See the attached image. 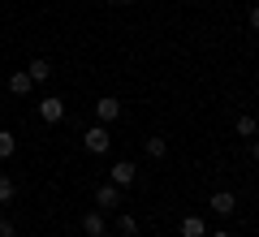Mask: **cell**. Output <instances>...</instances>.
I'll use <instances>...</instances> for the list:
<instances>
[{
  "label": "cell",
  "mask_w": 259,
  "mask_h": 237,
  "mask_svg": "<svg viewBox=\"0 0 259 237\" xmlns=\"http://www.w3.org/2000/svg\"><path fill=\"white\" fill-rule=\"evenodd\" d=\"M13 194H18V190H13V181H9V177H0V207H5Z\"/></svg>",
  "instance_id": "obj_15"
},
{
  "label": "cell",
  "mask_w": 259,
  "mask_h": 237,
  "mask_svg": "<svg viewBox=\"0 0 259 237\" xmlns=\"http://www.w3.org/2000/svg\"><path fill=\"white\" fill-rule=\"evenodd\" d=\"M212 237H233V233H225V228H216V233H212Z\"/></svg>",
  "instance_id": "obj_19"
},
{
  "label": "cell",
  "mask_w": 259,
  "mask_h": 237,
  "mask_svg": "<svg viewBox=\"0 0 259 237\" xmlns=\"http://www.w3.org/2000/svg\"><path fill=\"white\" fill-rule=\"evenodd\" d=\"M26 73H30V82H48V78H52V65L39 56V61H30V65H26Z\"/></svg>",
  "instance_id": "obj_9"
},
{
  "label": "cell",
  "mask_w": 259,
  "mask_h": 237,
  "mask_svg": "<svg viewBox=\"0 0 259 237\" xmlns=\"http://www.w3.org/2000/svg\"><path fill=\"white\" fill-rule=\"evenodd\" d=\"M212 211L216 216H233V211H238V199H233L229 190H216L212 194Z\"/></svg>",
  "instance_id": "obj_6"
},
{
  "label": "cell",
  "mask_w": 259,
  "mask_h": 237,
  "mask_svg": "<svg viewBox=\"0 0 259 237\" xmlns=\"http://www.w3.org/2000/svg\"><path fill=\"white\" fill-rule=\"evenodd\" d=\"M233 129H238L242 138H255V134H259V121L250 117V112H242V117H238V125H233Z\"/></svg>",
  "instance_id": "obj_10"
},
{
  "label": "cell",
  "mask_w": 259,
  "mask_h": 237,
  "mask_svg": "<svg viewBox=\"0 0 259 237\" xmlns=\"http://www.w3.org/2000/svg\"><path fill=\"white\" fill-rule=\"evenodd\" d=\"M147 155H151V160H164V155H168V143H164V138H147Z\"/></svg>",
  "instance_id": "obj_14"
},
{
  "label": "cell",
  "mask_w": 259,
  "mask_h": 237,
  "mask_svg": "<svg viewBox=\"0 0 259 237\" xmlns=\"http://www.w3.org/2000/svg\"><path fill=\"white\" fill-rule=\"evenodd\" d=\"M117 233L121 237H139V220H134V216H121L117 220Z\"/></svg>",
  "instance_id": "obj_13"
},
{
  "label": "cell",
  "mask_w": 259,
  "mask_h": 237,
  "mask_svg": "<svg viewBox=\"0 0 259 237\" xmlns=\"http://www.w3.org/2000/svg\"><path fill=\"white\" fill-rule=\"evenodd\" d=\"M13 151H18V138H13L9 129H0V160H9Z\"/></svg>",
  "instance_id": "obj_12"
},
{
  "label": "cell",
  "mask_w": 259,
  "mask_h": 237,
  "mask_svg": "<svg viewBox=\"0 0 259 237\" xmlns=\"http://www.w3.org/2000/svg\"><path fill=\"white\" fill-rule=\"evenodd\" d=\"M134 181H139V168L130 164V160H117V164H112V185L125 190V185H134Z\"/></svg>",
  "instance_id": "obj_4"
},
{
  "label": "cell",
  "mask_w": 259,
  "mask_h": 237,
  "mask_svg": "<svg viewBox=\"0 0 259 237\" xmlns=\"http://www.w3.org/2000/svg\"><path fill=\"white\" fill-rule=\"evenodd\" d=\"M39 117H44L48 125H56V121L65 117V100H56V95H48V100L39 104Z\"/></svg>",
  "instance_id": "obj_5"
},
{
  "label": "cell",
  "mask_w": 259,
  "mask_h": 237,
  "mask_svg": "<svg viewBox=\"0 0 259 237\" xmlns=\"http://www.w3.org/2000/svg\"><path fill=\"white\" fill-rule=\"evenodd\" d=\"M250 155H255V164H259V143H255V147H250Z\"/></svg>",
  "instance_id": "obj_18"
},
{
  "label": "cell",
  "mask_w": 259,
  "mask_h": 237,
  "mask_svg": "<svg viewBox=\"0 0 259 237\" xmlns=\"http://www.w3.org/2000/svg\"><path fill=\"white\" fill-rule=\"evenodd\" d=\"M95 207H100V211H112V207H121V185L104 181L100 190H95Z\"/></svg>",
  "instance_id": "obj_2"
},
{
  "label": "cell",
  "mask_w": 259,
  "mask_h": 237,
  "mask_svg": "<svg viewBox=\"0 0 259 237\" xmlns=\"http://www.w3.org/2000/svg\"><path fill=\"white\" fill-rule=\"evenodd\" d=\"M207 233V228H203V220H199V216H186L182 220V237H203Z\"/></svg>",
  "instance_id": "obj_11"
},
{
  "label": "cell",
  "mask_w": 259,
  "mask_h": 237,
  "mask_svg": "<svg viewBox=\"0 0 259 237\" xmlns=\"http://www.w3.org/2000/svg\"><path fill=\"white\" fill-rule=\"evenodd\" d=\"M82 143H87V151H91V155H104V151H108V143H112V138H108V125H91V129L82 134Z\"/></svg>",
  "instance_id": "obj_1"
},
{
  "label": "cell",
  "mask_w": 259,
  "mask_h": 237,
  "mask_svg": "<svg viewBox=\"0 0 259 237\" xmlns=\"http://www.w3.org/2000/svg\"><path fill=\"white\" fill-rule=\"evenodd\" d=\"M250 30H259V5L250 9Z\"/></svg>",
  "instance_id": "obj_17"
},
{
  "label": "cell",
  "mask_w": 259,
  "mask_h": 237,
  "mask_svg": "<svg viewBox=\"0 0 259 237\" xmlns=\"http://www.w3.org/2000/svg\"><path fill=\"white\" fill-rule=\"evenodd\" d=\"M0 237H18V233H13V224H9V220H0Z\"/></svg>",
  "instance_id": "obj_16"
},
{
  "label": "cell",
  "mask_w": 259,
  "mask_h": 237,
  "mask_svg": "<svg viewBox=\"0 0 259 237\" xmlns=\"http://www.w3.org/2000/svg\"><path fill=\"white\" fill-rule=\"evenodd\" d=\"M117 5H134V0H117Z\"/></svg>",
  "instance_id": "obj_20"
},
{
  "label": "cell",
  "mask_w": 259,
  "mask_h": 237,
  "mask_svg": "<svg viewBox=\"0 0 259 237\" xmlns=\"http://www.w3.org/2000/svg\"><path fill=\"white\" fill-rule=\"evenodd\" d=\"M95 117H100V125H112V121L121 117V100H112V95L95 100Z\"/></svg>",
  "instance_id": "obj_3"
},
{
  "label": "cell",
  "mask_w": 259,
  "mask_h": 237,
  "mask_svg": "<svg viewBox=\"0 0 259 237\" xmlns=\"http://www.w3.org/2000/svg\"><path fill=\"white\" fill-rule=\"evenodd\" d=\"M82 233L87 237H104L108 233V228H104V211H87L82 216Z\"/></svg>",
  "instance_id": "obj_7"
},
{
  "label": "cell",
  "mask_w": 259,
  "mask_h": 237,
  "mask_svg": "<svg viewBox=\"0 0 259 237\" xmlns=\"http://www.w3.org/2000/svg\"><path fill=\"white\" fill-rule=\"evenodd\" d=\"M104 237H108V233H104Z\"/></svg>",
  "instance_id": "obj_21"
},
{
  "label": "cell",
  "mask_w": 259,
  "mask_h": 237,
  "mask_svg": "<svg viewBox=\"0 0 259 237\" xmlns=\"http://www.w3.org/2000/svg\"><path fill=\"white\" fill-rule=\"evenodd\" d=\"M30 73L26 69H18V73H9V95H30Z\"/></svg>",
  "instance_id": "obj_8"
}]
</instances>
